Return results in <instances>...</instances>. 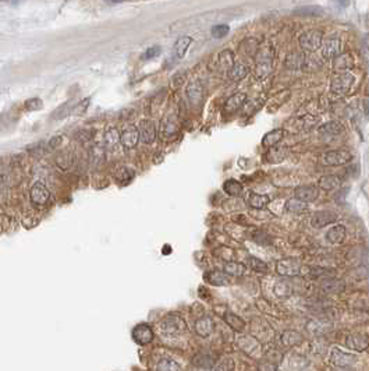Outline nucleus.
Here are the masks:
<instances>
[{"label": "nucleus", "instance_id": "a878e982", "mask_svg": "<svg viewBox=\"0 0 369 371\" xmlns=\"http://www.w3.org/2000/svg\"><path fill=\"white\" fill-rule=\"evenodd\" d=\"M250 73V69H248V66H245L244 63H241V62H235L234 66L231 67L230 70L227 71V74H229V78L231 81H241L245 78L247 75Z\"/></svg>", "mask_w": 369, "mask_h": 371}, {"label": "nucleus", "instance_id": "412c9836", "mask_svg": "<svg viewBox=\"0 0 369 371\" xmlns=\"http://www.w3.org/2000/svg\"><path fill=\"white\" fill-rule=\"evenodd\" d=\"M346 227L343 225H334L333 227H330L326 233V240L330 244H334V246H339V244H342L344 242V239H346Z\"/></svg>", "mask_w": 369, "mask_h": 371}, {"label": "nucleus", "instance_id": "5701e85b", "mask_svg": "<svg viewBox=\"0 0 369 371\" xmlns=\"http://www.w3.org/2000/svg\"><path fill=\"white\" fill-rule=\"evenodd\" d=\"M284 135H286V131H284L283 129L272 130V131H269V133H266V134L263 135L262 146L268 147V148L279 146V142L283 140Z\"/></svg>", "mask_w": 369, "mask_h": 371}, {"label": "nucleus", "instance_id": "4be33fe9", "mask_svg": "<svg viewBox=\"0 0 369 371\" xmlns=\"http://www.w3.org/2000/svg\"><path fill=\"white\" fill-rule=\"evenodd\" d=\"M205 280L213 286H226L229 283V276L223 272V271H218V269H213V271H209L206 274L203 275Z\"/></svg>", "mask_w": 369, "mask_h": 371}, {"label": "nucleus", "instance_id": "c03bdc74", "mask_svg": "<svg viewBox=\"0 0 369 371\" xmlns=\"http://www.w3.org/2000/svg\"><path fill=\"white\" fill-rule=\"evenodd\" d=\"M214 371H234V361L231 359H225L214 367Z\"/></svg>", "mask_w": 369, "mask_h": 371}, {"label": "nucleus", "instance_id": "4468645a", "mask_svg": "<svg viewBox=\"0 0 369 371\" xmlns=\"http://www.w3.org/2000/svg\"><path fill=\"white\" fill-rule=\"evenodd\" d=\"M295 198L300 199L301 203H312L318 198L319 195V190L315 186H300L294 190Z\"/></svg>", "mask_w": 369, "mask_h": 371}, {"label": "nucleus", "instance_id": "7c9ffc66", "mask_svg": "<svg viewBox=\"0 0 369 371\" xmlns=\"http://www.w3.org/2000/svg\"><path fill=\"white\" fill-rule=\"evenodd\" d=\"M225 321L227 323V325L233 328L234 331L237 332H241V331H244L245 329V321L242 320L241 317H238L237 314L231 311H227L225 312Z\"/></svg>", "mask_w": 369, "mask_h": 371}, {"label": "nucleus", "instance_id": "f257e3e1", "mask_svg": "<svg viewBox=\"0 0 369 371\" xmlns=\"http://www.w3.org/2000/svg\"><path fill=\"white\" fill-rule=\"evenodd\" d=\"M273 56L274 52L270 45L265 43L258 49L257 59H255V77L258 80H265L273 67Z\"/></svg>", "mask_w": 369, "mask_h": 371}, {"label": "nucleus", "instance_id": "de8ad7c7", "mask_svg": "<svg viewBox=\"0 0 369 371\" xmlns=\"http://www.w3.org/2000/svg\"><path fill=\"white\" fill-rule=\"evenodd\" d=\"M362 106H364L365 115L369 118V98H365L364 101H362Z\"/></svg>", "mask_w": 369, "mask_h": 371}, {"label": "nucleus", "instance_id": "58836bf2", "mask_svg": "<svg viewBox=\"0 0 369 371\" xmlns=\"http://www.w3.org/2000/svg\"><path fill=\"white\" fill-rule=\"evenodd\" d=\"M286 66L290 69H300L305 66V56L301 53H291L286 59Z\"/></svg>", "mask_w": 369, "mask_h": 371}, {"label": "nucleus", "instance_id": "c85d7f7f", "mask_svg": "<svg viewBox=\"0 0 369 371\" xmlns=\"http://www.w3.org/2000/svg\"><path fill=\"white\" fill-rule=\"evenodd\" d=\"M322 289L327 293H342L346 289V283L337 278H329L322 282Z\"/></svg>", "mask_w": 369, "mask_h": 371}, {"label": "nucleus", "instance_id": "423d86ee", "mask_svg": "<svg viewBox=\"0 0 369 371\" xmlns=\"http://www.w3.org/2000/svg\"><path fill=\"white\" fill-rule=\"evenodd\" d=\"M301 268H302V265H301L298 260L295 259L280 260V261H278V265H276L278 274L282 275V276H289V278L298 276L301 274Z\"/></svg>", "mask_w": 369, "mask_h": 371}, {"label": "nucleus", "instance_id": "8fccbe9b", "mask_svg": "<svg viewBox=\"0 0 369 371\" xmlns=\"http://www.w3.org/2000/svg\"><path fill=\"white\" fill-rule=\"evenodd\" d=\"M169 253H171V248L169 247V246H165V247H163V254H169Z\"/></svg>", "mask_w": 369, "mask_h": 371}, {"label": "nucleus", "instance_id": "393cba45", "mask_svg": "<svg viewBox=\"0 0 369 371\" xmlns=\"http://www.w3.org/2000/svg\"><path fill=\"white\" fill-rule=\"evenodd\" d=\"M248 205L254 208V210H263L266 205L270 203V197L266 194H258V193H251L248 195L247 199Z\"/></svg>", "mask_w": 369, "mask_h": 371}, {"label": "nucleus", "instance_id": "9d476101", "mask_svg": "<svg viewBox=\"0 0 369 371\" xmlns=\"http://www.w3.org/2000/svg\"><path fill=\"white\" fill-rule=\"evenodd\" d=\"M29 197H31V201H33L35 205H45L48 203L49 197H50V193H49L48 187H46L45 184L41 183V182H37V183H34L33 187H31Z\"/></svg>", "mask_w": 369, "mask_h": 371}, {"label": "nucleus", "instance_id": "1a4fd4ad", "mask_svg": "<svg viewBox=\"0 0 369 371\" xmlns=\"http://www.w3.org/2000/svg\"><path fill=\"white\" fill-rule=\"evenodd\" d=\"M139 140L142 141L144 144H152L156 140V126L152 120H142L139 124Z\"/></svg>", "mask_w": 369, "mask_h": 371}, {"label": "nucleus", "instance_id": "473e14b6", "mask_svg": "<svg viewBox=\"0 0 369 371\" xmlns=\"http://www.w3.org/2000/svg\"><path fill=\"white\" fill-rule=\"evenodd\" d=\"M223 190H225L229 195L238 197V195H241L242 191H244V187H242V184H241L240 182H237L235 179H229V180H226L225 183H223Z\"/></svg>", "mask_w": 369, "mask_h": 371}, {"label": "nucleus", "instance_id": "c756f323", "mask_svg": "<svg viewBox=\"0 0 369 371\" xmlns=\"http://www.w3.org/2000/svg\"><path fill=\"white\" fill-rule=\"evenodd\" d=\"M105 146L109 151H113L116 147L121 146L120 142V133L117 131V129L114 127H110V129L106 130L105 133Z\"/></svg>", "mask_w": 369, "mask_h": 371}, {"label": "nucleus", "instance_id": "6ab92c4d", "mask_svg": "<svg viewBox=\"0 0 369 371\" xmlns=\"http://www.w3.org/2000/svg\"><path fill=\"white\" fill-rule=\"evenodd\" d=\"M247 101V95L244 92H237V94H233L225 103V110L227 113H234L237 110H240L244 103Z\"/></svg>", "mask_w": 369, "mask_h": 371}, {"label": "nucleus", "instance_id": "f3484780", "mask_svg": "<svg viewBox=\"0 0 369 371\" xmlns=\"http://www.w3.org/2000/svg\"><path fill=\"white\" fill-rule=\"evenodd\" d=\"M214 329V323L213 320L208 316H205V317H201L195 323V332L201 336V338H208L212 335Z\"/></svg>", "mask_w": 369, "mask_h": 371}, {"label": "nucleus", "instance_id": "0eeeda50", "mask_svg": "<svg viewBox=\"0 0 369 371\" xmlns=\"http://www.w3.org/2000/svg\"><path fill=\"white\" fill-rule=\"evenodd\" d=\"M337 221H339V215H337L334 211L322 210L314 214L312 219H311V225L316 227V229H321V227L332 225V223H334Z\"/></svg>", "mask_w": 369, "mask_h": 371}, {"label": "nucleus", "instance_id": "2eb2a0df", "mask_svg": "<svg viewBox=\"0 0 369 371\" xmlns=\"http://www.w3.org/2000/svg\"><path fill=\"white\" fill-rule=\"evenodd\" d=\"M318 133L323 138H333V137H337L344 133V127L339 122H327L318 127Z\"/></svg>", "mask_w": 369, "mask_h": 371}, {"label": "nucleus", "instance_id": "a18cd8bd", "mask_svg": "<svg viewBox=\"0 0 369 371\" xmlns=\"http://www.w3.org/2000/svg\"><path fill=\"white\" fill-rule=\"evenodd\" d=\"M295 13H298V14H311V16H316V14H322V11L319 7H314V6H306V7H301V9H297Z\"/></svg>", "mask_w": 369, "mask_h": 371}, {"label": "nucleus", "instance_id": "cd10ccee", "mask_svg": "<svg viewBox=\"0 0 369 371\" xmlns=\"http://www.w3.org/2000/svg\"><path fill=\"white\" fill-rule=\"evenodd\" d=\"M191 43H193V38L191 37H181L177 39L174 49H173V53H174L177 59H182L186 56L188 48L191 46Z\"/></svg>", "mask_w": 369, "mask_h": 371}, {"label": "nucleus", "instance_id": "a211bd4d", "mask_svg": "<svg viewBox=\"0 0 369 371\" xmlns=\"http://www.w3.org/2000/svg\"><path fill=\"white\" fill-rule=\"evenodd\" d=\"M343 184V179L337 175H325L319 179L318 182V186L325 190V191H333V190H339L342 187Z\"/></svg>", "mask_w": 369, "mask_h": 371}, {"label": "nucleus", "instance_id": "bb28decb", "mask_svg": "<svg viewBox=\"0 0 369 371\" xmlns=\"http://www.w3.org/2000/svg\"><path fill=\"white\" fill-rule=\"evenodd\" d=\"M247 267L244 264L237 263V261H227L223 267V272H225L227 276H235V278H240L242 275L245 274Z\"/></svg>", "mask_w": 369, "mask_h": 371}, {"label": "nucleus", "instance_id": "49530a36", "mask_svg": "<svg viewBox=\"0 0 369 371\" xmlns=\"http://www.w3.org/2000/svg\"><path fill=\"white\" fill-rule=\"evenodd\" d=\"M161 46H152V48H149L146 52L144 53V58L145 60H149V59H153V58H158L159 54H161Z\"/></svg>", "mask_w": 369, "mask_h": 371}, {"label": "nucleus", "instance_id": "7ed1b4c3", "mask_svg": "<svg viewBox=\"0 0 369 371\" xmlns=\"http://www.w3.org/2000/svg\"><path fill=\"white\" fill-rule=\"evenodd\" d=\"M353 159V155L348 150H332L322 155L321 161L326 166H343Z\"/></svg>", "mask_w": 369, "mask_h": 371}, {"label": "nucleus", "instance_id": "37998d69", "mask_svg": "<svg viewBox=\"0 0 369 371\" xmlns=\"http://www.w3.org/2000/svg\"><path fill=\"white\" fill-rule=\"evenodd\" d=\"M210 31H212V37L220 39V38H225L227 34L230 33V27L227 24H219V25L212 27Z\"/></svg>", "mask_w": 369, "mask_h": 371}, {"label": "nucleus", "instance_id": "09e8293b", "mask_svg": "<svg viewBox=\"0 0 369 371\" xmlns=\"http://www.w3.org/2000/svg\"><path fill=\"white\" fill-rule=\"evenodd\" d=\"M362 43H364L365 49L369 52V33L364 35V38H362Z\"/></svg>", "mask_w": 369, "mask_h": 371}, {"label": "nucleus", "instance_id": "b1692460", "mask_svg": "<svg viewBox=\"0 0 369 371\" xmlns=\"http://www.w3.org/2000/svg\"><path fill=\"white\" fill-rule=\"evenodd\" d=\"M187 97L194 105H198L203 98V85L201 81H193L187 88Z\"/></svg>", "mask_w": 369, "mask_h": 371}, {"label": "nucleus", "instance_id": "e433bc0d", "mask_svg": "<svg viewBox=\"0 0 369 371\" xmlns=\"http://www.w3.org/2000/svg\"><path fill=\"white\" fill-rule=\"evenodd\" d=\"M247 265L251 269H254L255 272H261V274H266L269 271L268 264L263 263L262 260L257 259V257H248L247 259Z\"/></svg>", "mask_w": 369, "mask_h": 371}, {"label": "nucleus", "instance_id": "f8f14e48", "mask_svg": "<svg viewBox=\"0 0 369 371\" xmlns=\"http://www.w3.org/2000/svg\"><path fill=\"white\" fill-rule=\"evenodd\" d=\"M342 49V42L339 38H329L326 42L322 43V56L325 59H336Z\"/></svg>", "mask_w": 369, "mask_h": 371}, {"label": "nucleus", "instance_id": "dca6fc26", "mask_svg": "<svg viewBox=\"0 0 369 371\" xmlns=\"http://www.w3.org/2000/svg\"><path fill=\"white\" fill-rule=\"evenodd\" d=\"M348 349L357 350V352H364L369 348V336L364 334L350 335L346 340Z\"/></svg>", "mask_w": 369, "mask_h": 371}, {"label": "nucleus", "instance_id": "79ce46f5", "mask_svg": "<svg viewBox=\"0 0 369 371\" xmlns=\"http://www.w3.org/2000/svg\"><path fill=\"white\" fill-rule=\"evenodd\" d=\"M273 291H274V293L278 295L279 297H287L291 295V288H290V285L287 283V282H284V280H280V282H278L276 285H274V288H273Z\"/></svg>", "mask_w": 369, "mask_h": 371}, {"label": "nucleus", "instance_id": "6e6552de", "mask_svg": "<svg viewBox=\"0 0 369 371\" xmlns=\"http://www.w3.org/2000/svg\"><path fill=\"white\" fill-rule=\"evenodd\" d=\"M133 339L135 342L141 346H145V345H149L152 340H153V331L150 328L148 324H138L135 325L134 329H133Z\"/></svg>", "mask_w": 369, "mask_h": 371}, {"label": "nucleus", "instance_id": "f704fd0d", "mask_svg": "<svg viewBox=\"0 0 369 371\" xmlns=\"http://www.w3.org/2000/svg\"><path fill=\"white\" fill-rule=\"evenodd\" d=\"M114 178L117 179V182H120L123 186L124 184H129L134 178V170H131V169L126 166H120L114 170Z\"/></svg>", "mask_w": 369, "mask_h": 371}, {"label": "nucleus", "instance_id": "ddd939ff", "mask_svg": "<svg viewBox=\"0 0 369 371\" xmlns=\"http://www.w3.org/2000/svg\"><path fill=\"white\" fill-rule=\"evenodd\" d=\"M332 361L336 364L337 367H343V368H348V367H353L355 364V356L347 352H343L340 349H333L332 350Z\"/></svg>", "mask_w": 369, "mask_h": 371}, {"label": "nucleus", "instance_id": "f03ea898", "mask_svg": "<svg viewBox=\"0 0 369 371\" xmlns=\"http://www.w3.org/2000/svg\"><path fill=\"white\" fill-rule=\"evenodd\" d=\"M162 334L167 335V336H177V335L182 334L187 329V324L182 320L180 316L177 314H169L163 318L159 324Z\"/></svg>", "mask_w": 369, "mask_h": 371}, {"label": "nucleus", "instance_id": "4c0bfd02", "mask_svg": "<svg viewBox=\"0 0 369 371\" xmlns=\"http://www.w3.org/2000/svg\"><path fill=\"white\" fill-rule=\"evenodd\" d=\"M286 211H289L290 214H302L304 211H306V204L301 203L300 199L297 198L287 199V203H286Z\"/></svg>", "mask_w": 369, "mask_h": 371}, {"label": "nucleus", "instance_id": "72a5a7b5", "mask_svg": "<svg viewBox=\"0 0 369 371\" xmlns=\"http://www.w3.org/2000/svg\"><path fill=\"white\" fill-rule=\"evenodd\" d=\"M156 371H182V368L176 360L165 357V359H161V360L158 361Z\"/></svg>", "mask_w": 369, "mask_h": 371}, {"label": "nucleus", "instance_id": "20e7f679", "mask_svg": "<svg viewBox=\"0 0 369 371\" xmlns=\"http://www.w3.org/2000/svg\"><path fill=\"white\" fill-rule=\"evenodd\" d=\"M354 82H355V78H354L353 74L340 73V74L334 75L332 81H330V90L336 95H344V94H347L351 90Z\"/></svg>", "mask_w": 369, "mask_h": 371}, {"label": "nucleus", "instance_id": "9b49d317", "mask_svg": "<svg viewBox=\"0 0 369 371\" xmlns=\"http://www.w3.org/2000/svg\"><path fill=\"white\" fill-rule=\"evenodd\" d=\"M139 141V133L138 129L135 126H127L124 127L123 131L120 133V142L124 148H134Z\"/></svg>", "mask_w": 369, "mask_h": 371}, {"label": "nucleus", "instance_id": "39448f33", "mask_svg": "<svg viewBox=\"0 0 369 371\" xmlns=\"http://www.w3.org/2000/svg\"><path fill=\"white\" fill-rule=\"evenodd\" d=\"M322 41H323V34L318 30H312V31H306L298 38L301 48L306 50V52H315L322 46Z\"/></svg>", "mask_w": 369, "mask_h": 371}, {"label": "nucleus", "instance_id": "2f4dec72", "mask_svg": "<svg viewBox=\"0 0 369 371\" xmlns=\"http://www.w3.org/2000/svg\"><path fill=\"white\" fill-rule=\"evenodd\" d=\"M354 66V59L351 53H343V54H339L336 59H334V63H333V67L336 69V70H340V71H344V70H348V69H351Z\"/></svg>", "mask_w": 369, "mask_h": 371}, {"label": "nucleus", "instance_id": "a19ab883", "mask_svg": "<svg viewBox=\"0 0 369 371\" xmlns=\"http://www.w3.org/2000/svg\"><path fill=\"white\" fill-rule=\"evenodd\" d=\"M177 131H178V127H177L176 122H173V120H165L162 123V133H163L165 137H173V135L177 134Z\"/></svg>", "mask_w": 369, "mask_h": 371}, {"label": "nucleus", "instance_id": "ea45409f", "mask_svg": "<svg viewBox=\"0 0 369 371\" xmlns=\"http://www.w3.org/2000/svg\"><path fill=\"white\" fill-rule=\"evenodd\" d=\"M302 340L300 334H297L294 331H287V332H284L283 336H282V342H283L287 348H291V346H294V345H298Z\"/></svg>", "mask_w": 369, "mask_h": 371}, {"label": "nucleus", "instance_id": "c9c22d12", "mask_svg": "<svg viewBox=\"0 0 369 371\" xmlns=\"http://www.w3.org/2000/svg\"><path fill=\"white\" fill-rule=\"evenodd\" d=\"M235 59H234V53L231 50H223L219 53V65L222 66V69L226 71H229L234 66Z\"/></svg>", "mask_w": 369, "mask_h": 371}, {"label": "nucleus", "instance_id": "aec40b11", "mask_svg": "<svg viewBox=\"0 0 369 371\" xmlns=\"http://www.w3.org/2000/svg\"><path fill=\"white\" fill-rule=\"evenodd\" d=\"M289 156V148L286 146H276L269 148L266 152V161L269 163H280Z\"/></svg>", "mask_w": 369, "mask_h": 371}]
</instances>
